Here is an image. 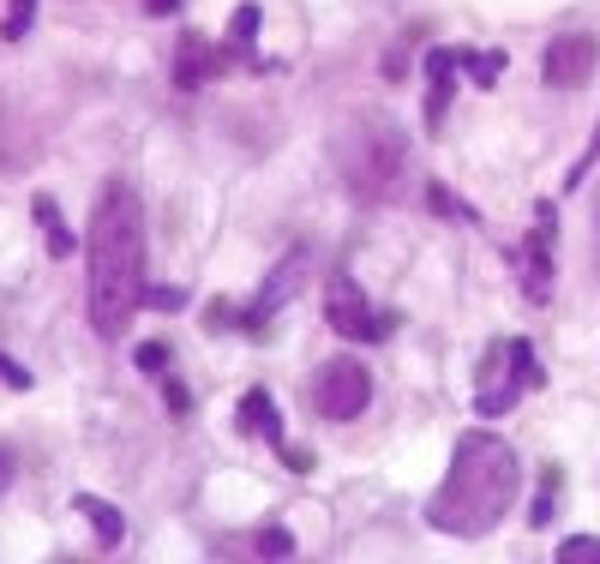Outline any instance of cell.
Returning <instances> with one entry per match:
<instances>
[{"instance_id":"5b68a950","label":"cell","mask_w":600,"mask_h":564,"mask_svg":"<svg viewBox=\"0 0 600 564\" xmlns=\"http://www.w3.org/2000/svg\"><path fill=\"white\" fill-rule=\"evenodd\" d=\"M325 325L337 330V337H349V342H378V337H390V330H397V318L373 313V301H366L361 282L337 271V277L325 282Z\"/></svg>"},{"instance_id":"d6986e66","label":"cell","mask_w":600,"mask_h":564,"mask_svg":"<svg viewBox=\"0 0 600 564\" xmlns=\"http://www.w3.org/2000/svg\"><path fill=\"white\" fill-rule=\"evenodd\" d=\"M252 553H259V559H288V553H295V534H288V529H264Z\"/></svg>"},{"instance_id":"8992f818","label":"cell","mask_w":600,"mask_h":564,"mask_svg":"<svg viewBox=\"0 0 600 564\" xmlns=\"http://www.w3.org/2000/svg\"><path fill=\"white\" fill-rule=\"evenodd\" d=\"M366 403H373V373H366L361 361H330V366H318V379H313V415H325V420H354V415H366Z\"/></svg>"},{"instance_id":"7a4b0ae2","label":"cell","mask_w":600,"mask_h":564,"mask_svg":"<svg viewBox=\"0 0 600 564\" xmlns=\"http://www.w3.org/2000/svg\"><path fill=\"white\" fill-rule=\"evenodd\" d=\"M517 486H522V463L499 432H463L451 451L444 486L427 498V522L439 534H456V541H480L510 517Z\"/></svg>"},{"instance_id":"e0dca14e","label":"cell","mask_w":600,"mask_h":564,"mask_svg":"<svg viewBox=\"0 0 600 564\" xmlns=\"http://www.w3.org/2000/svg\"><path fill=\"white\" fill-rule=\"evenodd\" d=\"M31 19H36V0H12V12H7V24H0V36H7V43H19V36L31 31Z\"/></svg>"},{"instance_id":"484cf974","label":"cell","mask_w":600,"mask_h":564,"mask_svg":"<svg viewBox=\"0 0 600 564\" xmlns=\"http://www.w3.org/2000/svg\"><path fill=\"white\" fill-rule=\"evenodd\" d=\"M7 486H12V456L0 451V493H7Z\"/></svg>"},{"instance_id":"6da1fadb","label":"cell","mask_w":600,"mask_h":564,"mask_svg":"<svg viewBox=\"0 0 600 564\" xmlns=\"http://www.w3.org/2000/svg\"><path fill=\"white\" fill-rule=\"evenodd\" d=\"M84 252H91V330L114 342L145 306V204L126 181L102 187Z\"/></svg>"},{"instance_id":"9a60e30c","label":"cell","mask_w":600,"mask_h":564,"mask_svg":"<svg viewBox=\"0 0 600 564\" xmlns=\"http://www.w3.org/2000/svg\"><path fill=\"white\" fill-rule=\"evenodd\" d=\"M252 36H259V7H240L235 12V24H228V55H247V48H252Z\"/></svg>"},{"instance_id":"ba28073f","label":"cell","mask_w":600,"mask_h":564,"mask_svg":"<svg viewBox=\"0 0 600 564\" xmlns=\"http://www.w3.org/2000/svg\"><path fill=\"white\" fill-rule=\"evenodd\" d=\"M595 60H600V43L595 36H582V31H570V36H558L553 48H546V84L553 91H582V84L595 79Z\"/></svg>"},{"instance_id":"4fadbf2b","label":"cell","mask_w":600,"mask_h":564,"mask_svg":"<svg viewBox=\"0 0 600 564\" xmlns=\"http://www.w3.org/2000/svg\"><path fill=\"white\" fill-rule=\"evenodd\" d=\"M72 505H79V517H91V529H97L102 546H121L126 541V522H121V510H114V505H102V498H91V493H79Z\"/></svg>"},{"instance_id":"2e32d148","label":"cell","mask_w":600,"mask_h":564,"mask_svg":"<svg viewBox=\"0 0 600 564\" xmlns=\"http://www.w3.org/2000/svg\"><path fill=\"white\" fill-rule=\"evenodd\" d=\"M558 564H600V541L595 534H577V541H558Z\"/></svg>"},{"instance_id":"5bb4252c","label":"cell","mask_w":600,"mask_h":564,"mask_svg":"<svg viewBox=\"0 0 600 564\" xmlns=\"http://www.w3.org/2000/svg\"><path fill=\"white\" fill-rule=\"evenodd\" d=\"M36 223H43V235H48V259H72L79 252V240L67 235V223H60V211H55V199H36Z\"/></svg>"},{"instance_id":"ac0fdd59","label":"cell","mask_w":600,"mask_h":564,"mask_svg":"<svg viewBox=\"0 0 600 564\" xmlns=\"http://www.w3.org/2000/svg\"><path fill=\"white\" fill-rule=\"evenodd\" d=\"M553 493H558V469H546L541 498H534V510H529V522H534V529H546V522H553Z\"/></svg>"},{"instance_id":"7c38bea8","label":"cell","mask_w":600,"mask_h":564,"mask_svg":"<svg viewBox=\"0 0 600 564\" xmlns=\"http://www.w3.org/2000/svg\"><path fill=\"white\" fill-rule=\"evenodd\" d=\"M235 427L240 432H259L264 444H283V415H276V396L271 391H247V396H240Z\"/></svg>"},{"instance_id":"ffe728a7","label":"cell","mask_w":600,"mask_h":564,"mask_svg":"<svg viewBox=\"0 0 600 564\" xmlns=\"http://www.w3.org/2000/svg\"><path fill=\"white\" fill-rule=\"evenodd\" d=\"M427 204H432V211H439V216H451V223H463V216H468L463 204H456V199H451V192H444L439 181H427Z\"/></svg>"},{"instance_id":"44dd1931","label":"cell","mask_w":600,"mask_h":564,"mask_svg":"<svg viewBox=\"0 0 600 564\" xmlns=\"http://www.w3.org/2000/svg\"><path fill=\"white\" fill-rule=\"evenodd\" d=\"M181 289H145V306H157V313H181Z\"/></svg>"},{"instance_id":"8fae6325","label":"cell","mask_w":600,"mask_h":564,"mask_svg":"<svg viewBox=\"0 0 600 564\" xmlns=\"http://www.w3.org/2000/svg\"><path fill=\"white\" fill-rule=\"evenodd\" d=\"M456 67H463V55H451V48H432V55H427V126H444Z\"/></svg>"},{"instance_id":"52a82bcc","label":"cell","mask_w":600,"mask_h":564,"mask_svg":"<svg viewBox=\"0 0 600 564\" xmlns=\"http://www.w3.org/2000/svg\"><path fill=\"white\" fill-rule=\"evenodd\" d=\"M306 277H313V252L295 247V252L283 259V271H271V282L259 289V301H252V313L240 318V325H247V330H264V325H271V318L283 313V306L306 289Z\"/></svg>"},{"instance_id":"7402d4cb","label":"cell","mask_w":600,"mask_h":564,"mask_svg":"<svg viewBox=\"0 0 600 564\" xmlns=\"http://www.w3.org/2000/svg\"><path fill=\"white\" fill-rule=\"evenodd\" d=\"M499 72H505V55H480L475 60V84H493Z\"/></svg>"},{"instance_id":"30bf717a","label":"cell","mask_w":600,"mask_h":564,"mask_svg":"<svg viewBox=\"0 0 600 564\" xmlns=\"http://www.w3.org/2000/svg\"><path fill=\"white\" fill-rule=\"evenodd\" d=\"M228 48H211L199 31H181V48H174V91H199L204 79H216V72H228Z\"/></svg>"},{"instance_id":"603a6c76","label":"cell","mask_w":600,"mask_h":564,"mask_svg":"<svg viewBox=\"0 0 600 564\" xmlns=\"http://www.w3.org/2000/svg\"><path fill=\"white\" fill-rule=\"evenodd\" d=\"M162 361H169L162 342H138V366H145V373H162Z\"/></svg>"},{"instance_id":"cb8c5ba5","label":"cell","mask_w":600,"mask_h":564,"mask_svg":"<svg viewBox=\"0 0 600 564\" xmlns=\"http://www.w3.org/2000/svg\"><path fill=\"white\" fill-rule=\"evenodd\" d=\"M162 396H169V415H186V408H193V396H186V384H169V391H162Z\"/></svg>"},{"instance_id":"d4e9b609","label":"cell","mask_w":600,"mask_h":564,"mask_svg":"<svg viewBox=\"0 0 600 564\" xmlns=\"http://www.w3.org/2000/svg\"><path fill=\"white\" fill-rule=\"evenodd\" d=\"M150 19H169V12H181V0H145Z\"/></svg>"},{"instance_id":"277c9868","label":"cell","mask_w":600,"mask_h":564,"mask_svg":"<svg viewBox=\"0 0 600 564\" xmlns=\"http://www.w3.org/2000/svg\"><path fill=\"white\" fill-rule=\"evenodd\" d=\"M541 384V366H534V342H493V354L480 361V384H475V408L480 415H505L517 408V396Z\"/></svg>"},{"instance_id":"9c48e42d","label":"cell","mask_w":600,"mask_h":564,"mask_svg":"<svg viewBox=\"0 0 600 564\" xmlns=\"http://www.w3.org/2000/svg\"><path fill=\"white\" fill-rule=\"evenodd\" d=\"M510 264L522 271L529 301H546V294H553V204H541V216H534V235L522 240L517 252H510Z\"/></svg>"},{"instance_id":"3957f363","label":"cell","mask_w":600,"mask_h":564,"mask_svg":"<svg viewBox=\"0 0 600 564\" xmlns=\"http://www.w3.org/2000/svg\"><path fill=\"white\" fill-rule=\"evenodd\" d=\"M342 181L354 187V199L366 204H390L403 192V174H408V138L385 114H366L342 133Z\"/></svg>"}]
</instances>
